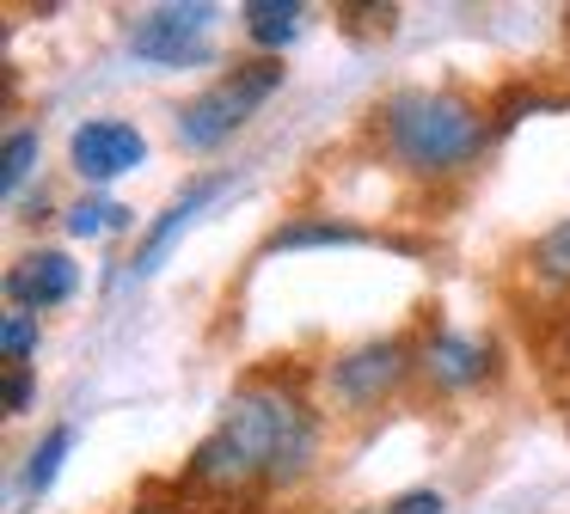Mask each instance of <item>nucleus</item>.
<instances>
[{
    "instance_id": "5",
    "label": "nucleus",
    "mask_w": 570,
    "mask_h": 514,
    "mask_svg": "<svg viewBox=\"0 0 570 514\" xmlns=\"http://www.w3.org/2000/svg\"><path fill=\"white\" fill-rule=\"evenodd\" d=\"M141 159H148V141H141V129L124 117H92L68 135V166L87 184H111V178H124V171H136Z\"/></svg>"
},
{
    "instance_id": "10",
    "label": "nucleus",
    "mask_w": 570,
    "mask_h": 514,
    "mask_svg": "<svg viewBox=\"0 0 570 514\" xmlns=\"http://www.w3.org/2000/svg\"><path fill=\"white\" fill-rule=\"evenodd\" d=\"M301 19H307L301 0H252V7H246V37L258 49H283L288 37L301 31Z\"/></svg>"
},
{
    "instance_id": "7",
    "label": "nucleus",
    "mask_w": 570,
    "mask_h": 514,
    "mask_svg": "<svg viewBox=\"0 0 570 514\" xmlns=\"http://www.w3.org/2000/svg\"><path fill=\"white\" fill-rule=\"evenodd\" d=\"M75 264H68V251H31L19 257L13 269H7V294H13L19 313H43V306H62L68 294H75Z\"/></svg>"
},
{
    "instance_id": "12",
    "label": "nucleus",
    "mask_w": 570,
    "mask_h": 514,
    "mask_svg": "<svg viewBox=\"0 0 570 514\" xmlns=\"http://www.w3.org/2000/svg\"><path fill=\"white\" fill-rule=\"evenodd\" d=\"M307 245H362V233L337 227V220H295V227L271 233V251H307Z\"/></svg>"
},
{
    "instance_id": "19",
    "label": "nucleus",
    "mask_w": 570,
    "mask_h": 514,
    "mask_svg": "<svg viewBox=\"0 0 570 514\" xmlns=\"http://www.w3.org/2000/svg\"><path fill=\"white\" fill-rule=\"evenodd\" d=\"M136 514H166V508H136Z\"/></svg>"
},
{
    "instance_id": "2",
    "label": "nucleus",
    "mask_w": 570,
    "mask_h": 514,
    "mask_svg": "<svg viewBox=\"0 0 570 514\" xmlns=\"http://www.w3.org/2000/svg\"><path fill=\"white\" fill-rule=\"evenodd\" d=\"M381 135H386V154L417 178H448V171L472 166L484 154V117L460 92H430V86L386 98Z\"/></svg>"
},
{
    "instance_id": "1",
    "label": "nucleus",
    "mask_w": 570,
    "mask_h": 514,
    "mask_svg": "<svg viewBox=\"0 0 570 514\" xmlns=\"http://www.w3.org/2000/svg\"><path fill=\"white\" fill-rule=\"evenodd\" d=\"M215 435L239 453L252 484H288V477L307 472L320 423H313L307 398H301L295 386H283V379H246V386L227 398Z\"/></svg>"
},
{
    "instance_id": "8",
    "label": "nucleus",
    "mask_w": 570,
    "mask_h": 514,
    "mask_svg": "<svg viewBox=\"0 0 570 514\" xmlns=\"http://www.w3.org/2000/svg\"><path fill=\"white\" fill-rule=\"evenodd\" d=\"M222 190H227V178H197V184H185V196H173V208H166V215L154 220V233L141 239V251L129 257V276H136V281H141V276H154V269H160V257L173 251V239H178V233H185L190 220H197Z\"/></svg>"
},
{
    "instance_id": "3",
    "label": "nucleus",
    "mask_w": 570,
    "mask_h": 514,
    "mask_svg": "<svg viewBox=\"0 0 570 514\" xmlns=\"http://www.w3.org/2000/svg\"><path fill=\"white\" fill-rule=\"evenodd\" d=\"M283 86V61L276 56H258V61H239V68H227L215 86H203L197 98H190L185 110H178V141L190 147V154H209V147H222L227 135L239 129V122L252 117V110L264 105V98Z\"/></svg>"
},
{
    "instance_id": "15",
    "label": "nucleus",
    "mask_w": 570,
    "mask_h": 514,
    "mask_svg": "<svg viewBox=\"0 0 570 514\" xmlns=\"http://www.w3.org/2000/svg\"><path fill=\"white\" fill-rule=\"evenodd\" d=\"M533 269H540L546 281H570V220H558L552 233L533 239Z\"/></svg>"
},
{
    "instance_id": "18",
    "label": "nucleus",
    "mask_w": 570,
    "mask_h": 514,
    "mask_svg": "<svg viewBox=\"0 0 570 514\" xmlns=\"http://www.w3.org/2000/svg\"><path fill=\"white\" fill-rule=\"evenodd\" d=\"M31 367H7V379H0V398H7V416H19V411H31Z\"/></svg>"
},
{
    "instance_id": "14",
    "label": "nucleus",
    "mask_w": 570,
    "mask_h": 514,
    "mask_svg": "<svg viewBox=\"0 0 570 514\" xmlns=\"http://www.w3.org/2000/svg\"><path fill=\"white\" fill-rule=\"evenodd\" d=\"M31 166H38V129H13L7 147H0V190L19 196V184L31 178Z\"/></svg>"
},
{
    "instance_id": "16",
    "label": "nucleus",
    "mask_w": 570,
    "mask_h": 514,
    "mask_svg": "<svg viewBox=\"0 0 570 514\" xmlns=\"http://www.w3.org/2000/svg\"><path fill=\"white\" fill-rule=\"evenodd\" d=\"M31 349H38V325H31V313H7V325H0V355H7V367H26Z\"/></svg>"
},
{
    "instance_id": "9",
    "label": "nucleus",
    "mask_w": 570,
    "mask_h": 514,
    "mask_svg": "<svg viewBox=\"0 0 570 514\" xmlns=\"http://www.w3.org/2000/svg\"><path fill=\"white\" fill-rule=\"evenodd\" d=\"M423 367H430L435 386L466 392V386H479V379L491 374V343L466 337V330H435V337L423 343Z\"/></svg>"
},
{
    "instance_id": "11",
    "label": "nucleus",
    "mask_w": 570,
    "mask_h": 514,
    "mask_svg": "<svg viewBox=\"0 0 570 514\" xmlns=\"http://www.w3.org/2000/svg\"><path fill=\"white\" fill-rule=\"evenodd\" d=\"M68 447H75V428H68V423H56L50 435H43L38 447H31V465H26V484H31V496H43V490L56 484V472H62Z\"/></svg>"
},
{
    "instance_id": "13",
    "label": "nucleus",
    "mask_w": 570,
    "mask_h": 514,
    "mask_svg": "<svg viewBox=\"0 0 570 514\" xmlns=\"http://www.w3.org/2000/svg\"><path fill=\"white\" fill-rule=\"evenodd\" d=\"M117 227H129V208L111 202V196H87V202L68 208V233L75 239H99V233H117Z\"/></svg>"
},
{
    "instance_id": "4",
    "label": "nucleus",
    "mask_w": 570,
    "mask_h": 514,
    "mask_svg": "<svg viewBox=\"0 0 570 514\" xmlns=\"http://www.w3.org/2000/svg\"><path fill=\"white\" fill-rule=\"evenodd\" d=\"M209 24H215L209 0H166V7H148L129 24V49L141 61H154V68L209 61Z\"/></svg>"
},
{
    "instance_id": "17",
    "label": "nucleus",
    "mask_w": 570,
    "mask_h": 514,
    "mask_svg": "<svg viewBox=\"0 0 570 514\" xmlns=\"http://www.w3.org/2000/svg\"><path fill=\"white\" fill-rule=\"evenodd\" d=\"M381 514H448L442 490H405V496H393Z\"/></svg>"
},
{
    "instance_id": "6",
    "label": "nucleus",
    "mask_w": 570,
    "mask_h": 514,
    "mask_svg": "<svg viewBox=\"0 0 570 514\" xmlns=\"http://www.w3.org/2000/svg\"><path fill=\"white\" fill-rule=\"evenodd\" d=\"M405 374H411V349L399 337H381V343L350 349L344 362L332 367V392L350 404V411H368V404L393 398V392L405 386Z\"/></svg>"
}]
</instances>
